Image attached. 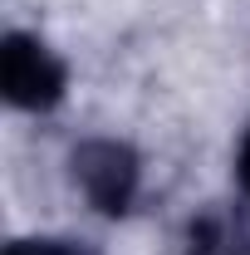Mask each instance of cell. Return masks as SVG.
Segmentation results:
<instances>
[{"label":"cell","instance_id":"cell-5","mask_svg":"<svg viewBox=\"0 0 250 255\" xmlns=\"http://www.w3.org/2000/svg\"><path fill=\"white\" fill-rule=\"evenodd\" d=\"M236 182L250 196V128H246V137H241V152H236Z\"/></svg>","mask_w":250,"mask_h":255},{"label":"cell","instance_id":"cell-4","mask_svg":"<svg viewBox=\"0 0 250 255\" xmlns=\"http://www.w3.org/2000/svg\"><path fill=\"white\" fill-rule=\"evenodd\" d=\"M5 255H94V251H84L74 241H15Z\"/></svg>","mask_w":250,"mask_h":255},{"label":"cell","instance_id":"cell-3","mask_svg":"<svg viewBox=\"0 0 250 255\" xmlns=\"http://www.w3.org/2000/svg\"><path fill=\"white\" fill-rule=\"evenodd\" d=\"M187 255H250V231L231 211H206L201 221H191Z\"/></svg>","mask_w":250,"mask_h":255},{"label":"cell","instance_id":"cell-2","mask_svg":"<svg viewBox=\"0 0 250 255\" xmlns=\"http://www.w3.org/2000/svg\"><path fill=\"white\" fill-rule=\"evenodd\" d=\"M69 177L79 182L84 201L98 216H127L137 201V152L118 137H89L69 152Z\"/></svg>","mask_w":250,"mask_h":255},{"label":"cell","instance_id":"cell-1","mask_svg":"<svg viewBox=\"0 0 250 255\" xmlns=\"http://www.w3.org/2000/svg\"><path fill=\"white\" fill-rule=\"evenodd\" d=\"M69 89V69L64 59L25 30H10L0 39V94L5 103L25 108V113H49Z\"/></svg>","mask_w":250,"mask_h":255}]
</instances>
